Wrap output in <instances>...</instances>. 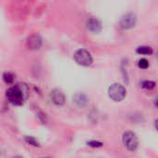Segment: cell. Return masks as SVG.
I'll use <instances>...</instances> for the list:
<instances>
[{"mask_svg": "<svg viewBox=\"0 0 158 158\" xmlns=\"http://www.w3.org/2000/svg\"><path fill=\"white\" fill-rule=\"evenodd\" d=\"M154 126H155V129L156 130L158 131V118L155 121V123H154Z\"/></svg>", "mask_w": 158, "mask_h": 158, "instance_id": "cell-16", "label": "cell"}, {"mask_svg": "<svg viewBox=\"0 0 158 158\" xmlns=\"http://www.w3.org/2000/svg\"><path fill=\"white\" fill-rule=\"evenodd\" d=\"M29 88L25 83H17L6 90V96L8 102L15 106H20L24 104L29 96Z\"/></svg>", "mask_w": 158, "mask_h": 158, "instance_id": "cell-1", "label": "cell"}, {"mask_svg": "<svg viewBox=\"0 0 158 158\" xmlns=\"http://www.w3.org/2000/svg\"><path fill=\"white\" fill-rule=\"evenodd\" d=\"M122 143L128 151L134 152L138 148L139 142L135 133L132 131H125L122 135Z\"/></svg>", "mask_w": 158, "mask_h": 158, "instance_id": "cell-4", "label": "cell"}, {"mask_svg": "<svg viewBox=\"0 0 158 158\" xmlns=\"http://www.w3.org/2000/svg\"><path fill=\"white\" fill-rule=\"evenodd\" d=\"M14 79H15V76L11 72H5L3 74V80L7 84H12L14 81Z\"/></svg>", "mask_w": 158, "mask_h": 158, "instance_id": "cell-12", "label": "cell"}, {"mask_svg": "<svg viewBox=\"0 0 158 158\" xmlns=\"http://www.w3.org/2000/svg\"><path fill=\"white\" fill-rule=\"evenodd\" d=\"M89 100H88V97L84 94H81V93H79V94H76L74 96H73V103L76 106L80 107V108H83L87 106Z\"/></svg>", "mask_w": 158, "mask_h": 158, "instance_id": "cell-9", "label": "cell"}, {"mask_svg": "<svg viewBox=\"0 0 158 158\" xmlns=\"http://www.w3.org/2000/svg\"><path fill=\"white\" fill-rule=\"evenodd\" d=\"M136 22H137L136 15L133 13H128L121 18V19L119 21V25L122 29L129 30V29L133 28L136 25Z\"/></svg>", "mask_w": 158, "mask_h": 158, "instance_id": "cell-5", "label": "cell"}, {"mask_svg": "<svg viewBox=\"0 0 158 158\" xmlns=\"http://www.w3.org/2000/svg\"><path fill=\"white\" fill-rule=\"evenodd\" d=\"M108 96L115 102H121L127 95V91L124 86L118 83H114L108 88Z\"/></svg>", "mask_w": 158, "mask_h": 158, "instance_id": "cell-2", "label": "cell"}, {"mask_svg": "<svg viewBox=\"0 0 158 158\" xmlns=\"http://www.w3.org/2000/svg\"><path fill=\"white\" fill-rule=\"evenodd\" d=\"M149 66H150L149 61L146 60V59H144V58L139 60V62H138V67H139L140 69H146L149 68Z\"/></svg>", "mask_w": 158, "mask_h": 158, "instance_id": "cell-14", "label": "cell"}, {"mask_svg": "<svg viewBox=\"0 0 158 158\" xmlns=\"http://www.w3.org/2000/svg\"><path fill=\"white\" fill-rule=\"evenodd\" d=\"M136 53L142 56H151L154 53V50L151 46H147V45H142L137 47L136 49Z\"/></svg>", "mask_w": 158, "mask_h": 158, "instance_id": "cell-10", "label": "cell"}, {"mask_svg": "<svg viewBox=\"0 0 158 158\" xmlns=\"http://www.w3.org/2000/svg\"><path fill=\"white\" fill-rule=\"evenodd\" d=\"M24 140H25V142H26L28 144H30V145H32V146H35V147H38V146L40 145L39 143H38V141H37L35 138H33V137L26 136V137L24 138Z\"/></svg>", "mask_w": 158, "mask_h": 158, "instance_id": "cell-13", "label": "cell"}, {"mask_svg": "<svg viewBox=\"0 0 158 158\" xmlns=\"http://www.w3.org/2000/svg\"><path fill=\"white\" fill-rule=\"evenodd\" d=\"M155 106H156V108H158V96L156 98V100H155Z\"/></svg>", "mask_w": 158, "mask_h": 158, "instance_id": "cell-17", "label": "cell"}, {"mask_svg": "<svg viewBox=\"0 0 158 158\" xmlns=\"http://www.w3.org/2000/svg\"><path fill=\"white\" fill-rule=\"evenodd\" d=\"M42 44H43L42 38L37 34H33V35L30 36L27 40V44H28L29 48L33 49V50L39 49L42 46Z\"/></svg>", "mask_w": 158, "mask_h": 158, "instance_id": "cell-8", "label": "cell"}, {"mask_svg": "<svg viewBox=\"0 0 158 158\" xmlns=\"http://www.w3.org/2000/svg\"><path fill=\"white\" fill-rule=\"evenodd\" d=\"M49 97H50L51 102L57 106H61L65 105V102H66L65 94H63L62 91L58 89H53L49 94Z\"/></svg>", "mask_w": 158, "mask_h": 158, "instance_id": "cell-6", "label": "cell"}, {"mask_svg": "<svg viewBox=\"0 0 158 158\" xmlns=\"http://www.w3.org/2000/svg\"><path fill=\"white\" fill-rule=\"evenodd\" d=\"M73 58L75 62L81 66L89 67L93 64V56L90 54V52L87 51L86 49L77 50L73 55Z\"/></svg>", "mask_w": 158, "mask_h": 158, "instance_id": "cell-3", "label": "cell"}, {"mask_svg": "<svg viewBox=\"0 0 158 158\" xmlns=\"http://www.w3.org/2000/svg\"><path fill=\"white\" fill-rule=\"evenodd\" d=\"M157 59H158V52H157Z\"/></svg>", "mask_w": 158, "mask_h": 158, "instance_id": "cell-18", "label": "cell"}, {"mask_svg": "<svg viewBox=\"0 0 158 158\" xmlns=\"http://www.w3.org/2000/svg\"><path fill=\"white\" fill-rule=\"evenodd\" d=\"M86 27L90 31L94 33H98L102 30V24L100 20L95 18H90L86 22Z\"/></svg>", "mask_w": 158, "mask_h": 158, "instance_id": "cell-7", "label": "cell"}, {"mask_svg": "<svg viewBox=\"0 0 158 158\" xmlns=\"http://www.w3.org/2000/svg\"><path fill=\"white\" fill-rule=\"evenodd\" d=\"M87 144L91 147H94V148H99V147L103 146V143L98 142V141H91V142H88Z\"/></svg>", "mask_w": 158, "mask_h": 158, "instance_id": "cell-15", "label": "cell"}, {"mask_svg": "<svg viewBox=\"0 0 158 158\" xmlns=\"http://www.w3.org/2000/svg\"><path fill=\"white\" fill-rule=\"evenodd\" d=\"M156 86V83L153 81H143L141 82V87L144 90H153Z\"/></svg>", "mask_w": 158, "mask_h": 158, "instance_id": "cell-11", "label": "cell"}]
</instances>
